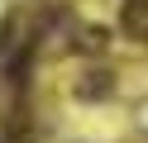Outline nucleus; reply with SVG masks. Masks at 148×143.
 I'll list each match as a JSON object with an SVG mask.
<instances>
[{
    "instance_id": "2",
    "label": "nucleus",
    "mask_w": 148,
    "mask_h": 143,
    "mask_svg": "<svg viewBox=\"0 0 148 143\" xmlns=\"http://www.w3.org/2000/svg\"><path fill=\"white\" fill-rule=\"evenodd\" d=\"M77 95H81V100L110 95V72H86V81H77Z\"/></svg>"
},
{
    "instance_id": "1",
    "label": "nucleus",
    "mask_w": 148,
    "mask_h": 143,
    "mask_svg": "<svg viewBox=\"0 0 148 143\" xmlns=\"http://www.w3.org/2000/svg\"><path fill=\"white\" fill-rule=\"evenodd\" d=\"M119 29L134 43H148V0H124L119 5Z\"/></svg>"
},
{
    "instance_id": "3",
    "label": "nucleus",
    "mask_w": 148,
    "mask_h": 143,
    "mask_svg": "<svg viewBox=\"0 0 148 143\" xmlns=\"http://www.w3.org/2000/svg\"><path fill=\"white\" fill-rule=\"evenodd\" d=\"M0 143H14V138H0Z\"/></svg>"
}]
</instances>
